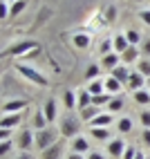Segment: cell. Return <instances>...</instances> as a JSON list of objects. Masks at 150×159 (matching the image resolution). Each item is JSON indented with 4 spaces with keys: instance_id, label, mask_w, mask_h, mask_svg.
<instances>
[{
    "instance_id": "11",
    "label": "cell",
    "mask_w": 150,
    "mask_h": 159,
    "mask_svg": "<svg viewBox=\"0 0 150 159\" xmlns=\"http://www.w3.org/2000/svg\"><path fill=\"white\" fill-rule=\"evenodd\" d=\"M112 123V114H96L90 121V128H108Z\"/></svg>"
},
{
    "instance_id": "23",
    "label": "cell",
    "mask_w": 150,
    "mask_h": 159,
    "mask_svg": "<svg viewBox=\"0 0 150 159\" xmlns=\"http://www.w3.org/2000/svg\"><path fill=\"white\" fill-rule=\"evenodd\" d=\"M99 74H101V67L96 65V63H90L88 70H85V79H88V81H96V79H99Z\"/></svg>"
},
{
    "instance_id": "10",
    "label": "cell",
    "mask_w": 150,
    "mask_h": 159,
    "mask_svg": "<svg viewBox=\"0 0 150 159\" xmlns=\"http://www.w3.org/2000/svg\"><path fill=\"white\" fill-rule=\"evenodd\" d=\"M72 152H79V155L90 152V143H88V139H83V137H74V141H72Z\"/></svg>"
},
{
    "instance_id": "27",
    "label": "cell",
    "mask_w": 150,
    "mask_h": 159,
    "mask_svg": "<svg viewBox=\"0 0 150 159\" xmlns=\"http://www.w3.org/2000/svg\"><path fill=\"white\" fill-rule=\"evenodd\" d=\"M112 101V94H99V97H92V105H96V108H99V105H105V103H110Z\"/></svg>"
},
{
    "instance_id": "5",
    "label": "cell",
    "mask_w": 150,
    "mask_h": 159,
    "mask_svg": "<svg viewBox=\"0 0 150 159\" xmlns=\"http://www.w3.org/2000/svg\"><path fill=\"white\" fill-rule=\"evenodd\" d=\"M29 105L27 99H11V101H5L2 103V114H14V112H20Z\"/></svg>"
},
{
    "instance_id": "35",
    "label": "cell",
    "mask_w": 150,
    "mask_h": 159,
    "mask_svg": "<svg viewBox=\"0 0 150 159\" xmlns=\"http://www.w3.org/2000/svg\"><path fill=\"white\" fill-rule=\"evenodd\" d=\"M112 47H114V43H112V40H105V43L101 45V54H103V56L112 54Z\"/></svg>"
},
{
    "instance_id": "25",
    "label": "cell",
    "mask_w": 150,
    "mask_h": 159,
    "mask_svg": "<svg viewBox=\"0 0 150 159\" xmlns=\"http://www.w3.org/2000/svg\"><path fill=\"white\" fill-rule=\"evenodd\" d=\"M99 114V108H96V105H90V108H85V110H81V119H85V121H92L94 116Z\"/></svg>"
},
{
    "instance_id": "47",
    "label": "cell",
    "mask_w": 150,
    "mask_h": 159,
    "mask_svg": "<svg viewBox=\"0 0 150 159\" xmlns=\"http://www.w3.org/2000/svg\"><path fill=\"white\" fill-rule=\"evenodd\" d=\"M134 2H141V0H134Z\"/></svg>"
},
{
    "instance_id": "3",
    "label": "cell",
    "mask_w": 150,
    "mask_h": 159,
    "mask_svg": "<svg viewBox=\"0 0 150 159\" xmlns=\"http://www.w3.org/2000/svg\"><path fill=\"white\" fill-rule=\"evenodd\" d=\"M56 134L52 128H45V130H38L36 132V148H40V150H47L49 146H54L56 141Z\"/></svg>"
},
{
    "instance_id": "4",
    "label": "cell",
    "mask_w": 150,
    "mask_h": 159,
    "mask_svg": "<svg viewBox=\"0 0 150 159\" xmlns=\"http://www.w3.org/2000/svg\"><path fill=\"white\" fill-rule=\"evenodd\" d=\"M27 49H38V43L36 40H23V43H16V45H11L7 52H2V56H20V54H25Z\"/></svg>"
},
{
    "instance_id": "16",
    "label": "cell",
    "mask_w": 150,
    "mask_h": 159,
    "mask_svg": "<svg viewBox=\"0 0 150 159\" xmlns=\"http://www.w3.org/2000/svg\"><path fill=\"white\" fill-rule=\"evenodd\" d=\"M112 43H114V52L116 54H123V52L130 47V43H128V38H125V34H119V36H114L112 38Z\"/></svg>"
},
{
    "instance_id": "12",
    "label": "cell",
    "mask_w": 150,
    "mask_h": 159,
    "mask_svg": "<svg viewBox=\"0 0 150 159\" xmlns=\"http://www.w3.org/2000/svg\"><path fill=\"white\" fill-rule=\"evenodd\" d=\"M63 105H65L67 110H74L79 105V94H74L72 90H65L63 92Z\"/></svg>"
},
{
    "instance_id": "36",
    "label": "cell",
    "mask_w": 150,
    "mask_h": 159,
    "mask_svg": "<svg viewBox=\"0 0 150 159\" xmlns=\"http://www.w3.org/2000/svg\"><path fill=\"white\" fill-rule=\"evenodd\" d=\"M134 157H137V150H134V148H132V146H128L121 159H134Z\"/></svg>"
},
{
    "instance_id": "30",
    "label": "cell",
    "mask_w": 150,
    "mask_h": 159,
    "mask_svg": "<svg viewBox=\"0 0 150 159\" xmlns=\"http://www.w3.org/2000/svg\"><path fill=\"white\" fill-rule=\"evenodd\" d=\"M92 137H94V139H99V141H103V139H108V137H110V132H108V128H92Z\"/></svg>"
},
{
    "instance_id": "46",
    "label": "cell",
    "mask_w": 150,
    "mask_h": 159,
    "mask_svg": "<svg viewBox=\"0 0 150 159\" xmlns=\"http://www.w3.org/2000/svg\"><path fill=\"white\" fill-rule=\"evenodd\" d=\"M18 159H31V157H29V155H27V152H23V155H20V157H18Z\"/></svg>"
},
{
    "instance_id": "49",
    "label": "cell",
    "mask_w": 150,
    "mask_h": 159,
    "mask_svg": "<svg viewBox=\"0 0 150 159\" xmlns=\"http://www.w3.org/2000/svg\"><path fill=\"white\" fill-rule=\"evenodd\" d=\"M14 2H16V0H14Z\"/></svg>"
},
{
    "instance_id": "37",
    "label": "cell",
    "mask_w": 150,
    "mask_h": 159,
    "mask_svg": "<svg viewBox=\"0 0 150 159\" xmlns=\"http://www.w3.org/2000/svg\"><path fill=\"white\" fill-rule=\"evenodd\" d=\"M9 150H11V141L7 139V141H2V146H0V155H7Z\"/></svg>"
},
{
    "instance_id": "48",
    "label": "cell",
    "mask_w": 150,
    "mask_h": 159,
    "mask_svg": "<svg viewBox=\"0 0 150 159\" xmlns=\"http://www.w3.org/2000/svg\"><path fill=\"white\" fill-rule=\"evenodd\" d=\"M148 85H150V79H148Z\"/></svg>"
},
{
    "instance_id": "17",
    "label": "cell",
    "mask_w": 150,
    "mask_h": 159,
    "mask_svg": "<svg viewBox=\"0 0 150 159\" xmlns=\"http://www.w3.org/2000/svg\"><path fill=\"white\" fill-rule=\"evenodd\" d=\"M112 76L116 79V81H119L121 83V85H128V79H130V72H128V67H114L112 70Z\"/></svg>"
},
{
    "instance_id": "39",
    "label": "cell",
    "mask_w": 150,
    "mask_h": 159,
    "mask_svg": "<svg viewBox=\"0 0 150 159\" xmlns=\"http://www.w3.org/2000/svg\"><path fill=\"white\" fill-rule=\"evenodd\" d=\"M141 139H143V143H146V146H150V128H148V130H143V137H141Z\"/></svg>"
},
{
    "instance_id": "29",
    "label": "cell",
    "mask_w": 150,
    "mask_h": 159,
    "mask_svg": "<svg viewBox=\"0 0 150 159\" xmlns=\"http://www.w3.org/2000/svg\"><path fill=\"white\" fill-rule=\"evenodd\" d=\"M25 7H27V0H16V2L11 5V11H9V16H18Z\"/></svg>"
},
{
    "instance_id": "15",
    "label": "cell",
    "mask_w": 150,
    "mask_h": 159,
    "mask_svg": "<svg viewBox=\"0 0 150 159\" xmlns=\"http://www.w3.org/2000/svg\"><path fill=\"white\" fill-rule=\"evenodd\" d=\"M18 121H20V112H14V114H2V121H0V125L2 128H16L18 125Z\"/></svg>"
},
{
    "instance_id": "8",
    "label": "cell",
    "mask_w": 150,
    "mask_h": 159,
    "mask_svg": "<svg viewBox=\"0 0 150 159\" xmlns=\"http://www.w3.org/2000/svg\"><path fill=\"white\" fill-rule=\"evenodd\" d=\"M125 143H123V139H112L110 143H108V152L112 155V157H123V152H125Z\"/></svg>"
},
{
    "instance_id": "43",
    "label": "cell",
    "mask_w": 150,
    "mask_h": 159,
    "mask_svg": "<svg viewBox=\"0 0 150 159\" xmlns=\"http://www.w3.org/2000/svg\"><path fill=\"white\" fill-rule=\"evenodd\" d=\"M114 14H116V9H114V7H110V9H108V20H112V18H114Z\"/></svg>"
},
{
    "instance_id": "19",
    "label": "cell",
    "mask_w": 150,
    "mask_h": 159,
    "mask_svg": "<svg viewBox=\"0 0 150 159\" xmlns=\"http://www.w3.org/2000/svg\"><path fill=\"white\" fill-rule=\"evenodd\" d=\"M43 112H45L47 121H54V119H56V99H47V101H45V108H43Z\"/></svg>"
},
{
    "instance_id": "7",
    "label": "cell",
    "mask_w": 150,
    "mask_h": 159,
    "mask_svg": "<svg viewBox=\"0 0 150 159\" xmlns=\"http://www.w3.org/2000/svg\"><path fill=\"white\" fill-rule=\"evenodd\" d=\"M143 81H146L143 74H139V72H130V79H128V88H130L132 92H139V90L143 88Z\"/></svg>"
},
{
    "instance_id": "44",
    "label": "cell",
    "mask_w": 150,
    "mask_h": 159,
    "mask_svg": "<svg viewBox=\"0 0 150 159\" xmlns=\"http://www.w3.org/2000/svg\"><path fill=\"white\" fill-rule=\"evenodd\" d=\"M143 52H146V54H150V40H146V43H143Z\"/></svg>"
},
{
    "instance_id": "42",
    "label": "cell",
    "mask_w": 150,
    "mask_h": 159,
    "mask_svg": "<svg viewBox=\"0 0 150 159\" xmlns=\"http://www.w3.org/2000/svg\"><path fill=\"white\" fill-rule=\"evenodd\" d=\"M0 137H2V141H7V137H9V128H2V130H0Z\"/></svg>"
},
{
    "instance_id": "13",
    "label": "cell",
    "mask_w": 150,
    "mask_h": 159,
    "mask_svg": "<svg viewBox=\"0 0 150 159\" xmlns=\"http://www.w3.org/2000/svg\"><path fill=\"white\" fill-rule=\"evenodd\" d=\"M92 97H99V94H105V81H101V79H96V81H90V85L85 88Z\"/></svg>"
},
{
    "instance_id": "40",
    "label": "cell",
    "mask_w": 150,
    "mask_h": 159,
    "mask_svg": "<svg viewBox=\"0 0 150 159\" xmlns=\"http://www.w3.org/2000/svg\"><path fill=\"white\" fill-rule=\"evenodd\" d=\"M88 159H105V157L99 155V152H88Z\"/></svg>"
},
{
    "instance_id": "31",
    "label": "cell",
    "mask_w": 150,
    "mask_h": 159,
    "mask_svg": "<svg viewBox=\"0 0 150 159\" xmlns=\"http://www.w3.org/2000/svg\"><path fill=\"white\" fill-rule=\"evenodd\" d=\"M125 38H128V43H130V45H137L141 36H139L137 29H125Z\"/></svg>"
},
{
    "instance_id": "32",
    "label": "cell",
    "mask_w": 150,
    "mask_h": 159,
    "mask_svg": "<svg viewBox=\"0 0 150 159\" xmlns=\"http://www.w3.org/2000/svg\"><path fill=\"white\" fill-rule=\"evenodd\" d=\"M137 72L150 79V61H139V65H137Z\"/></svg>"
},
{
    "instance_id": "28",
    "label": "cell",
    "mask_w": 150,
    "mask_h": 159,
    "mask_svg": "<svg viewBox=\"0 0 150 159\" xmlns=\"http://www.w3.org/2000/svg\"><path fill=\"white\" fill-rule=\"evenodd\" d=\"M108 110H110V112H119V110H123V99H121V97H112V101L108 103Z\"/></svg>"
},
{
    "instance_id": "26",
    "label": "cell",
    "mask_w": 150,
    "mask_h": 159,
    "mask_svg": "<svg viewBox=\"0 0 150 159\" xmlns=\"http://www.w3.org/2000/svg\"><path fill=\"white\" fill-rule=\"evenodd\" d=\"M45 123H47V116H45V112L43 110H38L36 114H34V125L38 130H45Z\"/></svg>"
},
{
    "instance_id": "21",
    "label": "cell",
    "mask_w": 150,
    "mask_h": 159,
    "mask_svg": "<svg viewBox=\"0 0 150 159\" xmlns=\"http://www.w3.org/2000/svg\"><path fill=\"white\" fill-rule=\"evenodd\" d=\"M116 128H119L121 134H128L132 130V119H130V116H121V119L116 121Z\"/></svg>"
},
{
    "instance_id": "38",
    "label": "cell",
    "mask_w": 150,
    "mask_h": 159,
    "mask_svg": "<svg viewBox=\"0 0 150 159\" xmlns=\"http://www.w3.org/2000/svg\"><path fill=\"white\" fill-rule=\"evenodd\" d=\"M139 16H141L143 23H148V25H150V9H143V11H139Z\"/></svg>"
},
{
    "instance_id": "6",
    "label": "cell",
    "mask_w": 150,
    "mask_h": 159,
    "mask_svg": "<svg viewBox=\"0 0 150 159\" xmlns=\"http://www.w3.org/2000/svg\"><path fill=\"white\" fill-rule=\"evenodd\" d=\"M63 150H65V139L56 141L54 146H49L47 150H43V159H61L63 157Z\"/></svg>"
},
{
    "instance_id": "9",
    "label": "cell",
    "mask_w": 150,
    "mask_h": 159,
    "mask_svg": "<svg viewBox=\"0 0 150 159\" xmlns=\"http://www.w3.org/2000/svg\"><path fill=\"white\" fill-rule=\"evenodd\" d=\"M31 143H36V137L31 134L29 130H23L20 137H18V148H20V150H29Z\"/></svg>"
},
{
    "instance_id": "20",
    "label": "cell",
    "mask_w": 150,
    "mask_h": 159,
    "mask_svg": "<svg viewBox=\"0 0 150 159\" xmlns=\"http://www.w3.org/2000/svg\"><path fill=\"white\" fill-rule=\"evenodd\" d=\"M119 54L116 52H112V54H108V56H103V67H108V70H114V67H119Z\"/></svg>"
},
{
    "instance_id": "24",
    "label": "cell",
    "mask_w": 150,
    "mask_h": 159,
    "mask_svg": "<svg viewBox=\"0 0 150 159\" xmlns=\"http://www.w3.org/2000/svg\"><path fill=\"white\" fill-rule=\"evenodd\" d=\"M74 45H76L79 49H88L90 47V36L88 34H76L74 36Z\"/></svg>"
},
{
    "instance_id": "41",
    "label": "cell",
    "mask_w": 150,
    "mask_h": 159,
    "mask_svg": "<svg viewBox=\"0 0 150 159\" xmlns=\"http://www.w3.org/2000/svg\"><path fill=\"white\" fill-rule=\"evenodd\" d=\"M65 159H85V157H83V155H79V152H70Z\"/></svg>"
},
{
    "instance_id": "14",
    "label": "cell",
    "mask_w": 150,
    "mask_h": 159,
    "mask_svg": "<svg viewBox=\"0 0 150 159\" xmlns=\"http://www.w3.org/2000/svg\"><path fill=\"white\" fill-rule=\"evenodd\" d=\"M121 83L116 81L114 76H110V79H105V92L108 94H112V97H119V92H121Z\"/></svg>"
},
{
    "instance_id": "1",
    "label": "cell",
    "mask_w": 150,
    "mask_h": 159,
    "mask_svg": "<svg viewBox=\"0 0 150 159\" xmlns=\"http://www.w3.org/2000/svg\"><path fill=\"white\" fill-rule=\"evenodd\" d=\"M16 70L23 74L27 81L34 83V85H40V88H45V85H47V76H45V74H40L38 70L29 67V65H16Z\"/></svg>"
},
{
    "instance_id": "45",
    "label": "cell",
    "mask_w": 150,
    "mask_h": 159,
    "mask_svg": "<svg viewBox=\"0 0 150 159\" xmlns=\"http://www.w3.org/2000/svg\"><path fill=\"white\" fill-rule=\"evenodd\" d=\"M134 159H148V157H146L143 152H137V157H134Z\"/></svg>"
},
{
    "instance_id": "50",
    "label": "cell",
    "mask_w": 150,
    "mask_h": 159,
    "mask_svg": "<svg viewBox=\"0 0 150 159\" xmlns=\"http://www.w3.org/2000/svg\"><path fill=\"white\" fill-rule=\"evenodd\" d=\"M148 159H150V157H148Z\"/></svg>"
},
{
    "instance_id": "2",
    "label": "cell",
    "mask_w": 150,
    "mask_h": 159,
    "mask_svg": "<svg viewBox=\"0 0 150 159\" xmlns=\"http://www.w3.org/2000/svg\"><path fill=\"white\" fill-rule=\"evenodd\" d=\"M81 130V121L76 116H63L61 121V134L63 139H72V137H76V132Z\"/></svg>"
},
{
    "instance_id": "34",
    "label": "cell",
    "mask_w": 150,
    "mask_h": 159,
    "mask_svg": "<svg viewBox=\"0 0 150 159\" xmlns=\"http://www.w3.org/2000/svg\"><path fill=\"white\" fill-rule=\"evenodd\" d=\"M139 119H141V125H143V128L148 130V128H150V110H143Z\"/></svg>"
},
{
    "instance_id": "22",
    "label": "cell",
    "mask_w": 150,
    "mask_h": 159,
    "mask_svg": "<svg viewBox=\"0 0 150 159\" xmlns=\"http://www.w3.org/2000/svg\"><path fill=\"white\" fill-rule=\"evenodd\" d=\"M90 105H92V94L88 90H81L79 92V108L85 110V108H90Z\"/></svg>"
},
{
    "instance_id": "33",
    "label": "cell",
    "mask_w": 150,
    "mask_h": 159,
    "mask_svg": "<svg viewBox=\"0 0 150 159\" xmlns=\"http://www.w3.org/2000/svg\"><path fill=\"white\" fill-rule=\"evenodd\" d=\"M134 94V101L137 103H150V94L143 92V90H139V92H132Z\"/></svg>"
},
{
    "instance_id": "18",
    "label": "cell",
    "mask_w": 150,
    "mask_h": 159,
    "mask_svg": "<svg viewBox=\"0 0 150 159\" xmlns=\"http://www.w3.org/2000/svg\"><path fill=\"white\" fill-rule=\"evenodd\" d=\"M139 58V49L134 47V45H130V47H128L125 52H123V54H121V61L125 63V65H130V63H134Z\"/></svg>"
}]
</instances>
